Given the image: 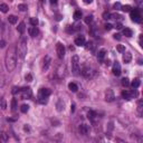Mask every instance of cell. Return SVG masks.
I'll list each match as a JSON object with an SVG mask.
<instances>
[{
    "label": "cell",
    "instance_id": "cell-1",
    "mask_svg": "<svg viewBox=\"0 0 143 143\" xmlns=\"http://www.w3.org/2000/svg\"><path fill=\"white\" fill-rule=\"evenodd\" d=\"M5 65L9 73L16 68V66H17V48L15 46H10L9 49L7 50L6 57H5Z\"/></svg>",
    "mask_w": 143,
    "mask_h": 143
},
{
    "label": "cell",
    "instance_id": "cell-2",
    "mask_svg": "<svg viewBox=\"0 0 143 143\" xmlns=\"http://www.w3.org/2000/svg\"><path fill=\"white\" fill-rule=\"evenodd\" d=\"M17 54L20 58H25L27 54V39L25 37H22L18 43V47H17Z\"/></svg>",
    "mask_w": 143,
    "mask_h": 143
},
{
    "label": "cell",
    "instance_id": "cell-3",
    "mask_svg": "<svg viewBox=\"0 0 143 143\" xmlns=\"http://www.w3.org/2000/svg\"><path fill=\"white\" fill-rule=\"evenodd\" d=\"M72 70H73L74 75H78V72H80V58L76 55L72 57Z\"/></svg>",
    "mask_w": 143,
    "mask_h": 143
},
{
    "label": "cell",
    "instance_id": "cell-4",
    "mask_svg": "<svg viewBox=\"0 0 143 143\" xmlns=\"http://www.w3.org/2000/svg\"><path fill=\"white\" fill-rule=\"evenodd\" d=\"M66 64H60V65L57 67V69H56V76L59 78V80H62V78H64L66 76Z\"/></svg>",
    "mask_w": 143,
    "mask_h": 143
},
{
    "label": "cell",
    "instance_id": "cell-5",
    "mask_svg": "<svg viewBox=\"0 0 143 143\" xmlns=\"http://www.w3.org/2000/svg\"><path fill=\"white\" fill-rule=\"evenodd\" d=\"M50 95V90H48V88H40L39 90V93H38V97H39V100L40 102L44 104V103H46L45 101H44V98H46L48 97Z\"/></svg>",
    "mask_w": 143,
    "mask_h": 143
},
{
    "label": "cell",
    "instance_id": "cell-6",
    "mask_svg": "<svg viewBox=\"0 0 143 143\" xmlns=\"http://www.w3.org/2000/svg\"><path fill=\"white\" fill-rule=\"evenodd\" d=\"M82 75L85 77V78H92L95 75V70L91 67H84L83 70H82Z\"/></svg>",
    "mask_w": 143,
    "mask_h": 143
},
{
    "label": "cell",
    "instance_id": "cell-7",
    "mask_svg": "<svg viewBox=\"0 0 143 143\" xmlns=\"http://www.w3.org/2000/svg\"><path fill=\"white\" fill-rule=\"evenodd\" d=\"M56 52H57V56H58V58L63 59L64 56H65V47L62 43H57L56 45Z\"/></svg>",
    "mask_w": 143,
    "mask_h": 143
},
{
    "label": "cell",
    "instance_id": "cell-8",
    "mask_svg": "<svg viewBox=\"0 0 143 143\" xmlns=\"http://www.w3.org/2000/svg\"><path fill=\"white\" fill-rule=\"evenodd\" d=\"M130 16H131V19L133 20L134 22H140L141 21V13H140V11H139V9L131 10Z\"/></svg>",
    "mask_w": 143,
    "mask_h": 143
},
{
    "label": "cell",
    "instance_id": "cell-9",
    "mask_svg": "<svg viewBox=\"0 0 143 143\" xmlns=\"http://www.w3.org/2000/svg\"><path fill=\"white\" fill-rule=\"evenodd\" d=\"M19 94L21 95V97L23 98V100H27V98H30V97H31V90H30V87L20 88Z\"/></svg>",
    "mask_w": 143,
    "mask_h": 143
},
{
    "label": "cell",
    "instance_id": "cell-10",
    "mask_svg": "<svg viewBox=\"0 0 143 143\" xmlns=\"http://www.w3.org/2000/svg\"><path fill=\"white\" fill-rule=\"evenodd\" d=\"M138 93L135 91H124L122 92V97L125 100H132L134 96H137Z\"/></svg>",
    "mask_w": 143,
    "mask_h": 143
},
{
    "label": "cell",
    "instance_id": "cell-11",
    "mask_svg": "<svg viewBox=\"0 0 143 143\" xmlns=\"http://www.w3.org/2000/svg\"><path fill=\"white\" fill-rule=\"evenodd\" d=\"M115 100V95L112 90H107L105 92V101L106 102H113Z\"/></svg>",
    "mask_w": 143,
    "mask_h": 143
},
{
    "label": "cell",
    "instance_id": "cell-12",
    "mask_svg": "<svg viewBox=\"0 0 143 143\" xmlns=\"http://www.w3.org/2000/svg\"><path fill=\"white\" fill-rule=\"evenodd\" d=\"M88 132H90V126H88L87 124H81L80 125V133L81 134L86 135V134H88Z\"/></svg>",
    "mask_w": 143,
    "mask_h": 143
},
{
    "label": "cell",
    "instance_id": "cell-13",
    "mask_svg": "<svg viewBox=\"0 0 143 143\" xmlns=\"http://www.w3.org/2000/svg\"><path fill=\"white\" fill-rule=\"evenodd\" d=\"M112 72H113V74L115 75V76H120V75H121V66H120V64H118L117 62L114 63Z\"/></svg>",
    "mask_w": 143,
    "mask_h": 143
},
{
    "label": "cell",
    "instance_id": "cell-14",
    "mask_svg": "<svg viewBox=\"0 0 143 143\" xmlns=\"http://www.w3.org/2000/svg\"><path fill=\"white\" fill-rule=\"evenodd\" d=\"M50 62H52V59H50L49 56H46L45 58H44V64H43V70H44V72H46L47 69L49 68Z\"/></svg>",
    "mask_w": 143,
    "mask_h": 143
},
{
    "label": "cell",
    "instance_id": "cell-15",
    "mask_svg": "<svg viewBox=\"0 0 143 143\" xmlns=\"http://www.w3.org/2000/svg\"><path fill=\"white\" fill-rule=\"evenodd\" d=\"M87 116H88V118H90V121L93 122V123H95V122H96V120L98 118L97 113H96V112H94V111H90V112H88Z\"/></svg>",
    "mask_w": 143,
    "mask_h": 143
},
{
    "label": "cell",
    "instance_id": "cell-16",
    "mask_svg": "<svg viewBox=\"0 0 143 143\" xmlns=\"http://www.w3.org/2000/svg\"><path fill=\"white\" fill-rule=\"evenodd\" d=\"M75 45L76 46H84L85 45V37L84 36H78L75 39Z\"/></svg>",
    "mask_w": 143,
    "mask_h": 143
},
{
    "label": "cell",
    "instance_id": "cell-17",
    "mask_svg": "<svg viewBox=\"0 0 143 143\" xmlns=\"http://www.w3.org/2000/svg\"><path fill=\"white\" fill-rule=\"evenodd\" d=\"M29 35L30 36H33V37H36L37 35H38V33H39V30L37 27H31V28H29Z\"/></svg>",
    "mask_w": 143,
    "mask_h": 143
},
{
    "label": "cell",
    "instance_id": "cell-18",
    "mask_svg": "<svg viewBox=\"0 0 143 143\" xmlns=\"http://www.w3.org/2000/svg\"><path fill=\"white\" fill-rule=\"evenodd\" d=\"M64 106H65V104H64L63 100H58V102H57V104H56L57 111H58V112H62V111H64Z\"/></svg>",
    "mask_w": 143,
    "mask_h": 143
},
{
    "label": "cell",
    "instance_id": "cell-19",
    "mask_svg": "<svg viewBox=\"0 0 143 143\" xmlns=\"http://www.w3.org/2000/svg\"><path fill=\"white\" fill-rule=\"evenodd\" d=\"M17 30L20 33V34H23L25 33V30H26V25H25V22H20L18 27H17Z\"/></svg>",
    "mask_w": 143,
    "mask_h": 143
},
{
    "label": "cell",
    "instance_id": "cell-20",
    "mask_svg": "<svg viewBox=\"0 0 143 143\" xmlns=\"http://www.w3.org/2000/svg\"><path fill=\"white\" fill-rule=\"evenodd\" d=\"M131 59H132V55H131V54L130 53H125L124 56H123V62L124 63H130Z\"/></svg>",
    "mask_w": 143,
    "mask_h": 143
},
{
    "label": "cell",
    "instance_id": "cell-21",
    "mask_svg": "<svg viewBox=\"0 0 143 143\" xmlns=\"http://www.w3.org/2000/svg\"><path fill=\"white\" fill-rule=\"evenodd\" d=\"M105 55H106V50H105V49L100 50V52H98V54H97L98 59H100V60H103V58L105 57Z\"/></svg>",
    "mask_w": 143,
    "mask_h": 143
},
{
    "label": "cell",
    "instance_id": "cell-22",
    "mask_svg": "<svg viewBox=\"0 0 143 143\" xmlns=\"http://www.w3.org/2000/svg\"><path fill=\"white\" fill-rule=\"evenodd\" d=\"M123 35L126 36V37H131L132 35H133V31H132L130 28H124L123 29Z\"/></svg>",
    "mask_w": 143,
    "mask_h": 143
},
{
    "label": "cell",
    "instance_id": "cell-23",
    "mask_svg": "<svg viewBox=\"0 0 143 143\" xmlns=\"http://www.w3.org/2000/svg\"><path fill=\"white\" fill-rule=\"evenodd\" d=\"M8 9H9L8 5H6V3H0V11L1 12L6 13L7 11H8Z\"/></svg>",
    "mask_w": 143,
    "mask_h": 143
},
{
    "label": "cell",
    "instance_id": "cell-24",
    "mask_svg": "<svg viewBox=\"0 0 143 143\" xmlns=\"http://www.w3.org/2000/svg\"><path fill=\"white\" fill-rule=\"evenodd\" d=\"M68 88H69V91H72V92H77V90H78L77 85L75 83H69L68 84Z\"/></svg>",
    "mask_w": 143,
    "mask_h": 143
},
{
    "label": "cell",
    "instance_id": "cell-25",
    "mask_svg": "<svg viewBox=\"0 0 143 143\" xmlns=\"http://www.w3.org/2000/svg\"><path fill=\"white\" fill-rule=\"evenodd\" d=\"M17 20H18V19H17V17H16V16H13V15H11V16H9V17H8V21H9L10 23H12V25L17 22Z\"/></svg>",
    "mask_w": 143,
    "mask_h": 143
},
{
    "label": "cell",
    "instance_id": "cell-26",
    "mask_svg": "<svg viewBox=\"0 0 143 143\" xmlns=\"http://www.w3.org/2000/svg\"><path fill=\"white\" fill-rule=\"evenodd\" d=\"M139 86H140V80L135 78V80L132 82V87H133V88H138Z\"/></svg>",
    "mask_w": 143,
    "mask_h": 143
},
{
    "label": "cell",
    "instance_id": "cell-27",
    "mask_svg": "<svg viewBox=\"0 0 143 143\" xmlns=\"http://www.w3.org/2000/svg\"><path fill=\"white\" fill-rule=\"evenodd\" d=\"M18 9L20 11H26V10L28 9V7H27V5H25V3H20V5H18Z\"/></svg>",
    "mask_w": 143,
    "mask_h": 143
},
{
    "label": "cell",
    "instance_id": "cell-28",
    "mask_svg": "<svg viewBox=\"0 0 143 143\" xmlns=\"http://www.w3.org/2000/svg\"><path fill=\"white\" fill-rule=\"evenodd\" d=\"M11 110L12 111L17 110V100H16V98H12V100H11Z\"/></svg>",
    "mask_w": 143,
    "mask_h": 143
},
{
    "label": "cell",
    "instance_id": "cell-29",
    "mask_svg": "<svg viewBox=\"0 0 143 143\" xmlns=\"http://www.w3.org/2000/svg\"><path fill=\"white\" fill-rule=\"evenodd\" d=\"M20 111H21L22 113H27V112L29 111V106L26 104H23V105H21V107H20Z\"/></svg>",
    "mask_w": 143,
    "mask_h": 143
},
{
    "label": "cell",
    "instance_id": "cell-30",
    "mask_svg": "<svg viewBox=\"0 0 143 143\" xmlns=\"http://www.w3.org/2000/svg\"><path fill=\"white\" fill-rule=\"evenodd\" d=\"M122 85H123V86H125V87H128L129 85H130V80H129V78H123V80H122Z\"/></svg>",
    "mask_w": 143,
    "mask_h": 143
},
{
    "label": "cell",
    "instance_id": "cell-31",
    "mask_svg": "<svg viewBox=\"0 0 143 143\" xmlns=\"http://www.w3.org/2000/svg\"><path fill=\"white\" fill-rule=\"evenodd\" d=\"M81 17H82V12L80 11V10H77V11H75V13H74V19H75V20H78V19H81Z\"/></svg>",
    "mask_w": 143,
    "mask_h": 143
},
{
    "label": "cell",
    "instance_id": "cell-32",
    "mask_svg": "<svg viewBox=\"0 0 143 143\" xmlns=\"http://www.w3.org/2000/svg\"><path fill=\"white\" fill-rule=\"evenodd\" d=\"M85 22H86L87 25H90V23L93 22V16H87V17H85Z\"/></svg>",
    "mask_w": 143,
    "mask_h": 143
},
{
    "label": "cell",
    "instance_id": "cell-33",
    "mask_svg": "<svg viewBox=\"0 0 143 143\" xmlns=\"http://www.w3.org/2000/svg\"><path fill=\"white\" fill-rule=\"evenodd\" d=\"M30 23H31L34 27H37V25H38V19L37 18H30Z\"/></svg>",
    "mask_w": 143,
    "mask_h": 143
},
{
    "label": "cell",
    "instance_id": "cell-34",
    "mask_svg": "<svg viewBox=\"0 0 143 143\" xmlns=\"http://www.w3.org/2000/svg\"><path fill=\"white\" fill-rule=\"evenodd\" d=\"M142 101H139L138 103V112H139V115H142Z\"/></svg>",
    "mask_w": 143,
    "mask_h": 143
},
{
    "label": "cell",
    "instance_id": "cell-35",
    "mask_svg": "<svg viewBox=\"0 0 143 143\" xmlns=\"http://www.w3.org/2000/svg\"><path fill=\"white\" fill-rule=\"evenodd\" d=\"M133 139H134L135 141H137V143H142V137H141L140 134H139V135H135V134H134Z\"/></svg>",
    "mask_w": 143,
    "mask_h": 143
},
{
    "label": "cell",
    "instance_id": "cell-36",
    "mask_svg": "<svg viewBox=\"0 0 143 143\" xmlns=\"http://www.w3.org/2000/svg\"><path fill=\"white\" fill-rule=\"evenodd\" d=\"M116 49H117L120 53H125V47H124L123 45H117Z\"/></svg>",
    "mask_w": 143,
    "mask_h": 143
},
{
    "label": "cell",
    "instance_id": "cell-37",
    "mask_svg": "<svg viewBox=\"0 0 143 143\" xmlns=\"http://www.w3.org/2000/svg\"><path fill=\"white\" fill-rule=\"evenodd\" d=\"M123 11H131V6H123L122 7Z\"/></svg>",
    "mask_w": 143,
    "mask_h": 143
},
{
    "label": "cell",
    "instance_id": "cell-38",
    "mask_svg": "<svg viewBox=\"0 0 143 143\" xmlns=\"http://www.w3.org/2000/svg\"><path fill=\"white\" fill-rule=\"evenodd\" d=\"M96 143H106V142H105V140L103 138H97L96 139Z\"/></svg>",
    "mask_w": 143,
    "mask_h": 143
},
{
    "label": "cell",
    "instance_id": "cell-39",
    "mask_svg": "<svg viewBox=\"0 0 143 143\" xmlns=\"http://www.w3.org/2000/svg\"><path fill=\"white\" fill-rule=\"evenodd\" d=\"M31 80H33V76L30 74H28V75H26V81H28V82H31Z\"/></svg>",
    "mask_w": 143,
    "mask_h": 143
},
{
    "label": "cell",
    "instance_id": "cell-40",
    "mask_svg": "<svg viewBox=\"0 0 143 143\" xmlns=\"http://www.w3.org/2000/svg\"><path fill=\"white\" fill-rule=\"evenodd\" d=\"M19 92H20V88L13 87V90H12V94H17V93H19Z\"/></svg>",
    "mask_w": 143,
    "mask_h": 143
},
{
    "label": "cell",
    "instance_id": "cell-41",
    "mask_svg": "<svg viewBox=\"0 0 143 143\" xmlns=\"http://www.w3.org/2000/svg\"><path fill=\"white\" fill-rule=\"evenodd\" d=\"M110 16H111V13H106V12H105L104 13V15H103V17H104V19H110Z\"/></svg>",
    "mask_w": 143,
    "mask_h": 143
},
{
    "label": "cell",
    "instance_id": "cell-42",
    "mask_svg": "<svg viewBox=\"0 0 143 143\" xmlns=\"http://www.w3.org/2000/svg\"><path fill=\"white\" fill-rule=\"evenodd\" d=\"M105 29H106V30L112 29V25H110V23H106V25H105Z\"/></svg>",
    "mask_w": 143,
    "mask_h": 143
},
{
    "label": "cell",
    "instance_id": "cell-43",
    "mask_svg": "<svg viewBox=\"0 0 143 143\" xmlns=\"http://www.w3.org/2000/svg\"><path fill=\"white\" fill-rule=\"evenodd\" d=\"M114 38H115V39H121V35H120V34H115V35H114Z\"/></svg>",
    "mask_w": 143,
    "mask_h": 143
},
{
    "label": "cell",
    "instance_id": "cell-44",
    "mask_svg": "<svg viewBox=\"0 0 143 143\" xmlns=\"http://www.w3.org/2000/svg\"><path fill=\"white\" fill-rule=\"evenodd\" d=\"M5 45H6V42L5 40H1V42H0V47L2 48V47H5Z\"/></svg>",
    "mask_w": 143,
    "mask_h": 143
},
{
    "label": "cell",
    "instance_id": "cell-45",
    "mask_svg": "<svg viewBox=\"0 0 143 143\" xmlns=\"http://www.w3.org/2000/svg\"><path fill=\"white\" fill-rule=\"evenodd\" d=\"M1 106H2V108L5 110L6 108V102H5V100H2V103H1Z\"/></svg>",
    "mask_w": 143,
    "mask_h": 143
},
{
    "label": "cell",
    "instance_id": "cell-46",
    "mask_svg": "<svg viewBox=\"0 0 143 143\" xmlns=\"http://www.w3.org/2000/svg\"><path fill=\"white\" fill-rule=\"evenodd\" d=\"M116 142L117 143H126V142L123 141V140H120V139H116Z\"/></svg>",
    "mask_w": 143,
    "mask_h": 143
},
{
    "label": "cell",
    "instance_id": "cell-47",
    "mask_svg": "<svg viewBox=\"0 0 143 143\" xmlns=\"http://www.w3.org/2000/svg\"><path fill=\"white\" fill-rule=\"evenodd\" d=\"M116 28H117V29H121V28H122V25H121V23H117V25H116Z\"/></svg>",
    "mask_w": 143,
    "mask_h": 143
},
{
    "label": "cell",
    "instance_id": "cell-48",
    "mask_svg": "<svg viewBox=\"0 0 143 143\" xmlns=\"http://www.w3.org/2000/svg\"><path fill=\"white\" fill-rule=\"evenodd\" d=\"M70 110H72V112H74V111H75V105H74V104L72 105V108H70Z\"/></svg>",
    "mask_w": 143,
    "mask_h": 143
},
{
    "label": "cell",
    "instance_id": "cell-49",
    "mask_svg": "<svg viewBox=\"0 0 143 143\" xmlns=\"http://www.w3.org/2000/svg\"><path fill=\"white\" fill-rule=\"evenodd\" d=\"M2 141H3V139L1 137V133H0V143H2Z\"/></svg>",
    "mask_w": 143,
    "mask_h": 143
},
{
    "label": "cell",
    "instance_id": "cell-50",
    "mask_svg": "<svg viewBox=\"0 0 143 143\" xmlns=\"http://www.w3.org/2000/svg\"><path fill=\"white\" fill-rule=\"evenodd\" d=\"M56 19H57V20H60V19H62V16H59V15H58V16H57V18H56Z\"/></svg>",
    "mask_w": 143,
    "mask_h": 143
}]
</instances>
